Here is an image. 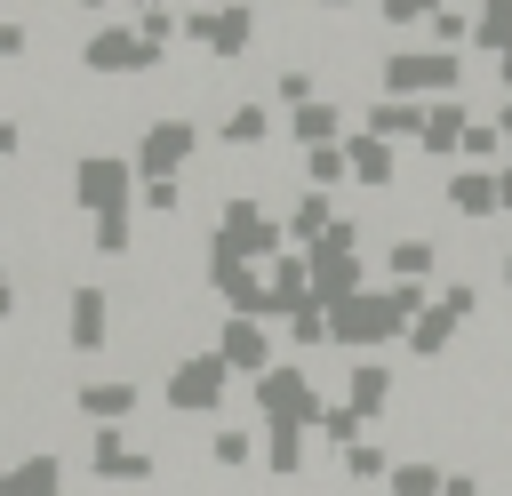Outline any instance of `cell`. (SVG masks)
I'll use <instances>...</instances> for the list:
<instances>
[{
    "label": "cell",
    "instance_id": "cell-1",
    "mask_svg": "<svg viewBox=\"0 0 512 496\" xmlns=\"http://www.w3.org/2000/svg\"><path fill=\"white\" fill-rule=\"evenodd\" d=\"M80 200L88 208H120V160H88L80 168Z\"/></svg>",
    "mask_w": 512,
    "mask_h": 496
},
{
    "label": "cell",
    "instance_id": "cell-2",
    "mask_svg": "<svg viewBox=\"0 0 512 496\" xmlns=\"http://www.w3.org/2000/svg\"><path fill=\"white\" fill-rule=\"evenodd\" d=\"M72 344H80V352H88V344H104V296H96V288H80V296H72Z\"/></svg>",
    "mask_w": 512,
    "mask_h": 496
},
{
    "label": "cell",
    "instance_id": "cell-3",
    "mask_svg": "<svg viewBox=\"0 0 512 496\" xmlns=\"http://www.w3.org/2000/svg\"><path fill=\"white\" fill-rule=\"evenodd\" d=\"M176 152H184V128H152V144H144V160L160 168V160H176Z\"/></svg>",
    "mask_w": 512,
    "mask_h": 496
},
{
    "label": "cell",
    "instance_id": "cell-4",
    "mask_svg": "<svg viewBox=\"0 0 512 496\" xmlns=\"http://www.w3.org/2000/svg\"><path fill=\"white\" fill-rule=\"evenodd\" d=\"M16 48H24V32H16V24H0V56H16Z\"/></svg>",
    "mask_w": 512,
    "mask_h": 496
}]
</instances>
